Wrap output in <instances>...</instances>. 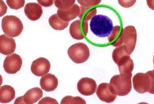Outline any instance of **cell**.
Here are the masks:
<instances>
[{"mask_svg":"<svg viewBox=\"0 0 154 104\" xmlns=\"http://www.w3.org/2000/svg\"><path fill=\"white\" fill-rule=\"evenodd\" d=\"M91 32L99 38L108 37L113 28V22L110 18L103 14L95 15L90 23Z\"/></svg>","mask_w":154,"mask_h":104,"instance_id":"obj_1","label":"cell"},{"mask_svg":"<svg viewBox=\"0 0 154 104\" xmlns=\"http://www.w3.org/2000/svg\"><path fill=\"white\" fill-rule=\"evenodd\" d=\"M132 74L127 75H116L112 77L109 87L111 92L117 95L125 96L132 90Z\"/></svg>","mask_w":154,"mask_h":104,"instance_id":"obj_2","label":"cell"},{"mask_svg":"<svg viewBox=\"0 0 154 104\" xmlns=\"http://www.w3.org/2000/svg\"><path fill=\"white\" fill-rule=\"evenodd\" d=\"M2 27L6 35L15 38L22 33L23 30V25L18 17L6 16L2 19Z\"/></svg>","mask_w":154,"mask_h":104,"instance_id":"obj_3","label":"cell"},{"mask_svg":"<svg viewBox=\"0 0 154 104\" xmlns=\"http://www.w3.org/2000/svg\"><path fill=\"white\" fill-rule=\"evenodd\" d=\"M68 54L73 62L76 64H82L88 59L90 50L85 44L76 43L69 48Z\"/></svg>","mask_w":154,"mask_h":104,"instance_id":"obj_4","label":"cell"},{"mask_svg":"<svg viewBox=\"0 0 154 104\" xmlns=\"http://www.w3.org/2000/svg\"><path fill=\"white\" fill-rule=\"evenodd\" d=\"M135 90L140 94L148 92L150 87V77L147 73H137L132 79Z\"/></svg>","mask_w":154,"mask_h":104,"instance_id":"obj_5","label":"cell"},{"mask_svg":"<svg viewBox=\"0 0 154 104\" xmlns=\"http://www.w3.org/2000/svg\"><path fill=\"white\" fill-rule=\"evenodd\" d=\"M69 31L73 39H83L88 31V21H83L80 19L73 21L70 26Z\"/></svg>","mask_w":154,"mask_h":104,"instance_id":"obj_6","label":"cell"},{"mask_svg":"<svg viewBox=\"0 0 154 104\" xmlns=\"http://www.w3.org/2000/svg\"><path fill=\"white\" fill-rule=\"evenodd\" d=\"M122 36L123 44L127 46L131 54L134 52L137 43V34L136 29L133 26H128L123 28Z\"/></svg>","mask_w":154,"mask_h":104,"instance_id":"obj_7","label":"cell"},{"mask_svg":"<svg viewBox=\"0 0 154 104\" xmlns=\"http://www.w3.org/2000/svg\"><path fill=\"white\" fill-rule=\"evenodd\" d=\"M22 59L17 54H12L8 56L4 61L3 68L5 71L10 74L17 73L21 68Z\"/></svg>","mask_w":154,"mask_h":104,"instance_id":"obj_8","label":"cell"},{"mask_svg":"<svg viewBox=\"0 0 154 104\" xmlns=\"http://www.w3.org/2000/svg\"><path fill=\"white\" fill-rule=\"evenodd\" d=\"M50 68L51 65L48 59L44 57H40L32 62L31 71L36 76L42 77L48 73Z\"/></svg>","mask_w":154,"mask_h":104,"instance_id":"obj_9","label":"cell"},{"mask_svg":"<svg viewBox=\"0 0 154 104\" xmlns=\"http://www.w3.org/2000/svg\"><path fill=\"white\" fill-rule=\"evenodd\" d=\"M77 88L82 95L90 96L96 92L97 85L95 80L93 79L84 77L79 81L77 84Z\"/></svg>","mask_w":154,"mask_h":104,"instance_id":"obj_10","label":"cell"},{"mask_svg":"<svg viewBox=\"0 0 154 104\" xmlns=\"http://www.w3.org/2000/svg\"><path fill=\"white\" fill-rule=\"evenodd\" d=\"M43 97V91L38 87L33 88L28 91L22 97L17 98L14 103L33 104L37 102Z\"/></svg>","mask_w":154,"mask_h":104,"instance_id":"obj_11","label":"cell"},{"mask_svg":"<svg viewBox=\"0 0 154 104\" xmlns=\"http://www.w3.org/2000/svg\"><path fill=\"white\" fill-rule=\"evenodd\" d=\"M99 99L106 103H112L117 99V95L113 94L110 89L109 84L102 83L100 84L96 91Z\"/></svg>","mask_w":154,"mask_h":104,"instance_id":"obj_12","label":"cell"},{"mask_svg":"<svg viewBox=\"0 0 154 104\" xmlns=\"http://www.w3.org/2000/svg\"><path fill=\"white\" fill-rule=\"evenodd\" d=\"M16 49V42L11 37L7 35L0 36V53L9 56L13 54Z\"/></svg>","mask_w":154,"mask_h":104,"instance_id":"obj_13","label":"cell"},{"mask_svg":"<svg viewBox=\"0 0 154 104\" xmlns=\"http://www.w3.org/2000/svg\"><path fill=\"white\" fill-rule=\"evenodd\" d=\"M25 13L27 18L31 21H36L39 19L43 14L42 6L39 3H29L25 5Z\"/></svg>","mask_w":154,"mask_h":104,"instance_id":"obj_14","label":"cell"},{"mask_svg":"<svg viewBox=\"0 0 154 104\" xmlns=\"http://www.w3.org/2000/svg\"><path fill=\"white\" fill-rule=\"evenodd\" d=\"M40 86L43 90L47 92L55 91L58 85V80L55 75L47 74L42 76L40 81Z\"/></svg>","mask_w":154,"mask_h":104,"instance_id":"obj_15","label":"cell"},{"mask_svg":"<svg viewBox=\"0 0 154 104\" xmlns=\"http://www.w3.org/2000/svg\"><path fill=\"white\" fill-rule=\"evenodd\" d=\"M80 13V7L74 4L68 10H58L57 15L63 21L69 22L76 17H79Z\"/></svg>","mask_w":154,"mask_h":104,"instance_id":"obj_16","label":"cell"},{"mask_svg":"<svg viewBox=\"0 0 154 104\" xmlns=\"http://www.w3.org/2000/svg\"><path fill=\"white\" fill-rule=\"evenodd\" d=\"M117 65L120 74L122 75L132 74L134 68V61L130 58V55L125 56L122 57L117 63Z\"/></svg>","mask_w":154,"mask_h":104,"instance_id":"obj_17","label":"cell"},{"mask_svg":"<svg viewBox=\"0 0 154 104\" xmlns=\"http://www.w3.org/2000/svg\"><path fill=\"white\" fill-rule=\"evenodd\" d=\"M123 28L120 26H115L110 35L108 36V40L114 47H119L123 44Z\"/></svg>","mask_w":154,"mask_h":104,"instance_id":"obj_18","label":"cell"},{"mask_svg":"<svg viewBox=\"0 0 154 104\" xmlns=\"http://www.w3.org/2000/svg\"><path fill=\"white\" fill-rule=\"evenodd\" d=\"M15 97V91L10 85H3L0 88V102L6 103L11 102Z\"/></svg>","mask_w":154,"mask_h":104,"instance_id":"obj_19","label":"cell"},{"mask_svg":"<svg viewBox=\"0 0 154 104\" xmlns=\"http://www.w3.org/2000/svg\"><path fill=\"white\" fill-rule=\"evenodd\" d=\"M97 8L94 7H85L81 6L80 7L79 17L82 21H88L97 15Z\"/></svg>","mask_w":154,"mask_h":104,"instance_id":"obj_20","label":"cell"},{"mask_svg":"<svg viewBox=\"0 0 154 104\" xmlns=\"http://www.w3.org/2000/svg\"><path fill=\"white\" fill-rule=\"evenodd\" d=\"M49 24L55 30L61 31L68 27L69 22L61 19L57 15V14H53L49 18Z\"/></svg>","mask_w":154,"mask_h":104,"instance_id":"obj_21","label":"cell"},{"mask_svg":"<svg viewBox=\"0 0 154 104\" xmlns=\"http://www.w3.org/2000/svg\"><path fill=\"white\" fill-rule=\"evenodd\" d=\"M127 55H130V52L127 46L124 44H122V45L117 47L113 50L112 53V59L115 63L117 64L122 57Z\"/></svg>","mask_w":154,"mask_h":104,"instance_id":"obj_22","label":"cell"},{"mask_svg":"<svg viewBox=\"0 0 154 104\" xmlns=\"http://www.w3.org/2000/svg\"><path fill=\"white\" fill-rule=\"evenodd\" d=\"M76 0H55V5L59 10H68L75 4Z\"/></svg>","mask_w":154,"mask_h":104,"instance_id":"obj_23","label":"cell"},{"mask_svg":"<svg viewBox=\"0 0 154 104\" xmlns=\"http://www.w3.org/2000/svg\"><path fill=\"white\" fill-rule=\"evenodd\" d=\"M85 104L86 102L80 97H72V96H66L61 100V104Z\"/></svg>","mask_w":154,"mask_h":104,"instance_id":"obj_24","label":"cell"},{"mask_svg":"<svg viewBox=\"0 0 154 104\" xmlns=\"http://www.w3.org/2000/svg\"><path fill=\"white\" fill-rule=\"evenodd\" d=\"M6 3L13 10H19L25 6V0H6Z\"/></svg>","mask_w":154,"mask_h":104,"instance_id":"obj_25","label":"cell"},{"mask_svg":"<svg viewBox=\"0 0 154 104\" xmlns=\"http://www.w3.org/2000/svg\"><path fill=\"white\" fill-rule=\"evenodd\" d=\"M79 3L85 7H94L101 3L102 0H77Z\"/></svg>","mask_w":154,"mask_h":104,"instance_id":"obj_26","label":"cell"},{"mask_svg":"<svg viewBox=\"0 0 154 104\" xmlns=\"http://www.w3.org/2000/svg\"><path fill=\"white\" fill-rule=\"evenodd\" d=\"M137 0H118L119 4L124 8H130L136 3Z\"/></svg>","mask_w":154,"mask_h":104,"instance_id":"obj_27","label":"cell"},{"mask_svg":"<svg viewBox=\"0 0 154 104\" xmlns=\"http://www.w3.org/2000/svg\"><path fill=\"white\" fill-rule=\"evenodd\" d=\"M150 79V87L148 92L151 94H154V70L147 72Z\"/></svg>","mask_w":154,"mask_h":104,"instance_id":"obj_28","label":"cell"},{"mask_svg":"<svg viewBox=\"0 0 154 104\" xmlns=\"http://www.w3.org/2000/svg\"><path fill=\"white\" fill-rule=\"evenodd\" d=\"M37 1L41 6L47 8V7H50L53 4L55 0H37Z\"/></svg>","mask_w":154,"mask_h":104,"instance_id":"obj_29","label":"cell"},{"mask_svg":"<svg viewBox=\"0 0 154 104\" xmlns=\"http://www.w3.org/2000/svg\"><path fill=\"white\" fill-rule=\"evenodd\" d=\"M39 104H42V103H56L58 104V102L54 99L50 98V97H45L42 99L39 102H38Z\"/></svg>","mask_w":154,"mask_h":104,"instance_id":"obj_30","label":"cell"},{"mask_svg":"<svg viewBox=\"0 0 154 104\" xmlns=\"http://www.w3.org/2000/svg\"><path fill=\"white\" fill-rule=\"evenodd\" d=\"M1 16H3V14H5L6 13V10H7V7L6 6V4L3 3V1L2 0H1Z\"/></svg>","mask_w":154,"mask_h":104,"instance_id":"obj_31","label":"cell"},{"mask_svg":"<svg viewBox=\"0 0 154 104\" xmlns=\"http://www.w3.org/2000/svg\"><path fill=\"white\" fill-rule=\"evenodd\" d=\"M147 4L149 8L154 11V0H147Z\"/></svg>","mask_w":154,"mask_h":104,"instance_id":"obj_32","label":"cell"},{"mask_svg":"<svg viewBox=\"0 0 154 104\" xmlns=\"http://www.w3.org/2000/svg\"><path fill=\"white\" fill-rule=\"evenodd\" d=\"M153 67H154V55H153Z\"/></svg>","mask_w":154,"mask_h":104,"instance_id":"obj_33","label":"cell"}]
</instances>
